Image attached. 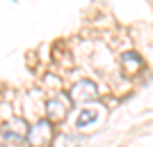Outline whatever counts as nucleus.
<instances>
[{
    "mask_svg": "<svg viewBox=\"0 0 153 147\" xmlns=\"http://www.w3.org/2000/svg\"><path fill=\"white\" fill-rule=\"evenodd\" d=\"M119 64H121V69L126 76H137L142 69H144V62L137 53L128 51V53H121V58H119Z\"/></svg>",
    "mask_w": 153,
    "mask_h": 147,
    "instance_id": "39448f33",
    "label": "nucleus"
},
{
    "mask_svg": "<svg viewBox=\"0 0 153 147\" xmlns=\"http://www.w3.org/2000/svg\"><path fill=\"white\" fill-rule=\"evenodd\" d=\"M101 110L103 108H96V106H89V108H82L80 113H78L76 117V129H89L91 124H96L98 122V117H101Z\"/></svg>",
    "mask_w": 153,
    "mask_h": 147,
    "instance_id": "423d86ee",
    "label": "nucleus"
},
{
    "mask_svg": "<svg viewBox=\"0 0 153 147\" xmlns=\"http://www.w3.org/2000/svg\"><path fill=\"white\" fill-rule=\"evenodd\" d=\"M27 136V122L23 117H12L5 127L0 129V138L7 142H21Z\"/></svg>",
    "mask_w": 153,
    "mask_h": 147,
    "instance_id": "20e7f679",
    "label": "nucleus"
},
{
    "mask_svg": "<svg viewBox=\"0 0 153 147\" xmlns=\"http://www.w3.org/2000/svg\"><path fill=\"white\" fill-rule=\"evenodd\" d=\"M64 145L66 147H82V138L80 136H64Z\"/></svg>",
    "mask_w": 153,
    "mask_h": 147,
    "instance_id": "0eeeda50",
    "label": "nucleus"
},
{
    "mask_svg": "<svg viewBox=\"0 0 153 147\" xmlns=\"http://www.w3.org/2000/svg\"><path fill=\"white\" fill-rule=\"evenodd\" d=\"M69 99L71 103H89V101H96L98 99V85L89 78H82L78 81L73 87L69 90Z\"/></svg>",
    "mask_w": 153,
    "mask_h": 147,
    "instance_id": "f03ea898",
    "label": "nucleus"
},
{
    "mask_svg": "<svg viewBox=\"0 0 153 147\" xmlns=\"http://www.w3.org/2000/svg\"><path fill=\"white\" fill-rule=\"evenodd\" d=\"M53 136H55V129H53L51 120H37L32 127H27V136L25 140L30 147H48L53 142Z\"/></svg>",
    "mask_w": 153,
    "mask_h": 147,
    "instance_id": "f257e3e1",
    "label": "nucleus"
},
{
    "mask_svg": "<svg viewBox=\"0 0 153 147\" xmlns=\"http://www.w3.org/2000/svg\"><path fill=\"white\" fill-rule=\"evenodd\" d=\"M69 108H71V99L64 94H55L51 96L48 101H46L44 110H46V120H51L53 124L55 122H62L66 120V115H69Z\"/></svg>",
    "mask_w": 153,
    "mask_h": 147,
    "instance_id": "7ed1b4c3",
    "label": "nucleus"
}]
</instances>
